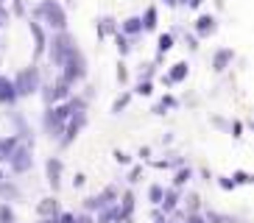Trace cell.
<instances>
[{
	"label": "cell",
	"mask_w": 254,
	"mask_h": 223,
	"mask_svg": "<svg viewBox=\"0 0 254 223\" xmlns=\"http://www.w3.org/2000/svg\"><path fill=\"white\" fill-rule=\"evenodd\" d=\"M8 165H11L14 173H25L31 167V154L25 148H14V154L8 156Z\"/></svg>",
	"instance_id": "cell-1"
},
{
	"label": "cell",
	"mask_w": 254,
	"mask_h": 223,
	"mask_svg": "<svg viewBox=\"0 0 254 223\" xmlns=\"http://www.w3.org/2000/svg\"><path fill=\"white\" fill-rule=\"evenodd\" d=\"M62 162L53 156V159H48V181H51L53 190H59V181H62Z\"/></svg>",
	"instance_id": "cell-2"
},
{
	"label": "cell",
	"mask_w": 254,
	"mask_h": 223,
	"mask_svg": "<svg viewBox=\"0 0 254 223\" xmlns=\"http://www.w3.org/2000/svg\"><path fill=\"white\" fill-rule=\"evenodd\" d=\"M14 148H17V140H14V137L0 140V162H8V156L14 154Z\"/></svg>",
	"instance_id": "cell-3"
},
{
	"label": "cell",
	"mask_w": 254,
	"mask_h": 223,
	"mask_svg": "<svg viewBox=\"0 0 254 223\" xmlns=\"http://www.w3.org/2000/svg\"><path fill=\"white\" fill-rule=\"evenodd\" d=\"M165 207V212H171V209H176V204H179V193L176 190H168V193H162V201H159Z\"/></svg>",
	"instance_id": "cell-4"
},
{
	"label": "cell",
	"mask_w": 254,
	"mask_h": 223,
	"mask_svg": "<svg viewBox=\"0 0 254 223\" xmlns=\"http://www.w3.org/2000/svg\"><path fill=\"white\" fill-rule=\"evenodd\" d=\"M37 209H39V215H45V218H56V209H59V207H56V201H53V198H45Z\"/></svg>",
	"instance_id": "cell-5"
},
{
	"label": "cell",
	"mask_w": 254,
	"mask_h": 223,
	"mask_svg": "<svg viewBox=\"0 0 254 223\" xmlns=\"http://www.w3.org/2000/svg\"><path fill=\"white\" fill-rule=\"evenodd\" d=\"M0 223H14V212H11L6 204L0 207Z\"/></svg>",
	"instance_id": "cell-6"
},
{
	"label": "cell",
	"mask_w": 254,
	"mask_h": 223,
	"mask_svg": "<svg viewBox=\"0 0 254 223\" xmlns=\"http://www.w3.org/2000/svg\"><path fill=\"white\" fill-rule=\"evenodd\" d=\"M162 193H165V190H162V187H157V184L148 190V195H151V201H154V204H159V201H162Z\"/></svg>",
	"instance_id": "cell-7"
},
{
	"label": "cell",
	"mask_w": 254,
	"mask_h": 223,
	"mask_svg": "<svg viewBox=\"0 0 254 223\" xmlns=\"http://www.w3.org/2000/svg\"><path fill=\"white\" fill-rule=\"evenodd\" d=\"M187 178H190V167H185V170H179L176 173V178H173V181H176V187H182L187 181Z\"/></svg>",
	"instance_id": "cell-8"
},
{
	"label": "cell",
	"mask_w": 254,
	"mask_h": 223,
	"mask_svg": "<svg viewBox=\"0 0 254 223\" xmlns=\"http://www.w3.org/2000/svg\"><path fill=\"white\" fill-rule=\"evenodd\" d=\"M235 181H238V184H249V181H252V178H249V173H235Z\"/></svg>",
	"instance_id": "cell-9"
},
{
	"label": "cell",
	"mask_w": 254,
	"mask_h": 223,
	"mask_svg": "<svg viewBox=\"0 0 254 223\" xmlns=\"http://www.w3.org/2000/svg\"><path fill=\"white\" fill-rule=\"evenodd\" d=\"M185 223H204V221H201L198 215H187V221H185Z\"/></svg>",
	"instance_id": "cell-10"
},
{
	"label": "cell",
	"mask_w": 254,
	"mask_h": 223,
	"mask_svg": "<svg viewBox=\"0 0 254 223\" xmlns=\"http://www.w3.org/2000/svg\"><path fill=\"white\" fill-rule=\"evenodd\" d=\"M39 223H59L56 218H45V221H39Z\"/></svg>",
	"instance_id": "cell-11"
},
{
	"label": "cell",
	"mask_w": 254,
	"mask_h": 223,
	"mask_svg": "<svg viewBox=\"0 0 254 223\" xmlns=\"http://www.w3.org/2000/svg\"><path fill=\"white\" fill-rule=\"evenodd\" d=\"M157 221H159V223H173V221H165V218H157Z\"/></svg>",
	"instance_id": "cell-12"
}]
</instances>
